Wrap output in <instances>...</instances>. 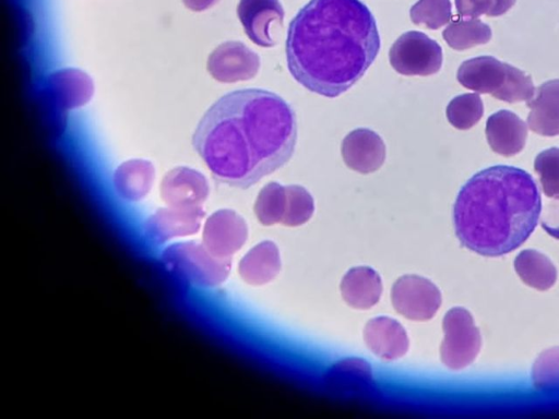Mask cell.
<instances>
[{
  "label": "cell",
  "mask_w": 559,
  "mask_h": 419,
  "mask_svg": "<svg viewBox=\"0 0 559 419\" xmlns=\"http://www.w3.org/2000/svg\"><path fill=\"white\" fill-rule=\"evenodd\" d=\"M297 135L295 110L284 98L245 88L205 111L191 143L217 182L248 189L288 163Z\"/></svg>",
  "instance_id": "1"
},
{
  "label": "cell",
  "mask_w": 559,
  "mask_h": 419,
  "mask_svg": "<svg viewBox=\"0 0 559 419\" xmlns=\"http://www.w3.org/2000/svg\"><path fill=\"white\" fill-rule=\"evenodd\" d=\"M380 45L376 20L360 0H310L289 23L287 67L308 91L334 98L362 77Z\"/></svg>",
  "instance_id": "2"
},
{
  "label": "cell",
  "mask_w": 559,
  "mask_h": 419,
  "mask_svg": "<svg viewBox=\"0 0 559 419\" xmlns=\"http://www.w3.org/2000/svg\"><path fill=\"white\" fill-rule=\"evenodd\" d=\"M542 200L525 170L496 165L476 172L461 188L453 206L457 239L484 256H501L521 247L535 230Z\"/></svg>",
  "instance_id": "3"
},
{
  "label": "cell",
  "mask_w": 559,
  "mask_h": 419,
  "mask_svg": "<svg viewBox=\"0 0 559 419\" xmlns=\"http://www.w3.org/2000/svg\"><path fill=\"white\" fill-rule=\"evenodd\" d=\"M465 88L510 104L530 100L535 94L533 81L520 69L503 63L491 56H480L464 61L456 73Z\"/></svg>",
  "instance_id": "4"
},
{
  "label": "cell",
  "mask_w": 559,
  "mask_h": 419,
  "mask_svg": "<svg viewBox=\"0 0 559 419\" xmlns=\"http://www.w3.org/2000/svg\"><path fill=\"white\" fill-rule=\"evenodd\" d=\"M443 340L440 357L444 366L461 370L469 366L481 347V336L469 311L455 307L450 309L442 321Z\"/></svg>",
  "instance_id": "5"
},
{
  "label": "cell",
  "mask_w": 559,
  "mask_h": 419,
  "mask_svg": "<svg viewBox=\"0 0 559 419\" xmlns=\"http://www.w3.org/2000/svg\"><path fill=\"white\" fill-rule=\"evenodd\" d=\"M164 256L177 273L199 285L217 286L230 271V259L215 256L204 244L195 242L170 246Z\"/></svg>",
  "instance_id": "6"
},
{
  "label": "cell",
  "mask_w": 559,
  "mask_h": 419,
  "mask_svg": "<svg viewBox=\"0 0 559 419\" xmlns=\"http://www.w3.org/2000/svg\"><path fill=\"white\" fill-rule=\"evenodd\" d=\"M391 67L402 75L428 76L442 65L440 45L418 31L402 34L389 51Z\"/></svg>",
  "instance_id": "7"
},
{
  "label": "cell",
  "mask_w": 559,
  "mask_h": 419,
  "mask_svg": "<svg viewBox=\"0 0 559 419\" xmlns=\"http://www.w3.org/2000/svg\"><path fill=\"white\" fill-rule=\"evenodd\" d=\"M392 306L396 312L412 321H427L439 310L442 297L439 288L419 275H403L391 290Z\"/></svg>",
  "instance_id": "8"
},
{
  "label": "cell",
  "mask_w": 559,
  "mask_h": 419,
  "mask_svg": "<svg viewBox=\"0 0 559 419\" xmlns=\"http://www.w3.org/2000/svg\"><path fill=\"white\" fill-rule=\"evenodd\" d=\"M206 69L221 83L248 81L259 72L260 57L241 41H225L210 53Z\"/></svg>",
  "instance_id": "9"
},
{
  "label": "cell",
  "mask_w": 559,
  "mask_h": 419,
  "mask_svg": "<svg viewBox=\"0 0 559 419\" xmlns=\"http://www.w3.org/2000/svg\"><path fill=\"white\" fill-rule=\"evenodd\" d=\"M237 14L248 38L258 46L277 44L284 21V9L278 0H240Z\"/></svg>",
  "instance_id": "10"
},
{
  "label": "cell",
  "mask_w": 559,
  "mask_h": 419,
  "mask_svg": "<svg viewBox=\"0 0 559 419\" xmlns=\"http://www.w3.org/2000/svg\"><path fill=\"white\" fill-rule=\"evenodd\" d=\"M247 237V223L233 210H218L204 224L203 244L218 258L230 259L245 244Z\"/></svg>",
  "instance_id": "11"
},
{
  "label": "cell",
  "mask_w": 559,
  "mask_h": 419,
  "mask_svg": "<svg viewBox=\"0 0 559 419\" xmlns=\"http://www.w3.org/2000/svg\"><path fill=\"white\" fill-rule=\"evenodd\" d=\"M341 153L348 168L367 175L383 165L386 149L378 133L367 128H358L343 139Z\"/></svg>",
  "instance_id": "12"
},
{
  "label": "cell",
  "mask_w": 559,
  "mask_h": 419,
  "mask_svg": "<svg viewBox=\"0 0 559 419\" xmlns=\"http://www.w3.org/2000/svg\"><path fill=\"white\" fill-rule=\"evenodd\" d=\"M209 193L206 178L198 170L185 166L169 170L160 182V196L168 206H201Z\"/></svg>",
  "instance_id": "13"
},
{
  "label": "cell",
  "mask_w": 559,
  "mask_h": 419,
  "mask_svg": "<svg viewBox=\"0 0 559 419\" xmlns=\"http://www.w3.org/2000/svg\"><path fill=\"white\" fill-rule=\"evenodd\" d=\"M204 215L202 206L158 208L147 219L146 229L151 238L163 242L197 232Z\"/></svg>",
  "instance_id": "14"
},
{
  "label": "cell",
  "mask_w": 559,
  "mask_h": 419,
  "mask_svg": "<svg viewBox=\"0 0 559 419\" xmlns=\"http://www.w3.org/2000/svg\"><path fill=\"white\" fill-rule=\"evenodd\" d=\"M364 340L376 356L384 360L403 357L409 347L405 328L396 320L388 316L369 320L364 328Z\"/></svg>",
  "instance_id": "15"
},
{
  "label": "cell",
  "mask_w": 559,
  "mask_h": 419,
  "mask_svg": "<svg viewBox=\"0 0 559 419\" xmlns=\"http://www.w3.org/2000/svg\"><path fill=\"white\" fill-rule=\"evenodd\" d=\"M47 86L61 109H74L87 104L94 94L92 77L75 68L60 69L48 76Z\"/></svg>",
  "instance_id": "16"
},
{
  "label": "cell",
  "mask_w": 559,
  "mask_h": 419,
  "mask_svg": "<svg viewBox=\"0 0 559 419\" xmlns=\"http://www.w3.org/2000/svg\"><path fill=\"white\" fill-rule=\"evenodd\" d=\"M486 136L495 153L510 157L524 148L527 127L514 112L499 110L487 119Z\"/></svg>",
  "instance_id": "17"
},
{
  "label": "cell",
  "mask_w": 559,
  "mask_h": 419,
  "mask_svg": "<svg viewBox=\"0 0 559 419\" xmlns=\"http://www.w3.org/2000/svg\"><path fill=\"white\" fill-rule=\"evenodd\" d=\"M526 106L531 109L527 124L533 132L544 136L559 134V80L539 85Z\"/></svg>",
  "instance_id": "18"
},
{
  "label": "cell",
  "mask_w": 559,
  "mask_h": 419,
  "mask_svg": "<svg viewBox=\"0 0 559 419\" xmlns=\"http://www.w3.org/2000/svg\"><path fill=\"white\" fill-rule=\"evenodd\" d=\"M382 280L380 275L369 266H356L343 276L340 290L343 300L352 308L370 309L381 298Z\"/></svg>",
  "instance_id": "19"
},
{
  "label": "cell",
  "mask_w": 559,
  "mask_h": 419,
  "mask_svg": "<svg viewBox=\"0 0 559 419\" xmlns=\"http://www.w3.org/2000/svg\"><path fill=\"white\" fill-rule=\"evenodd\" d=\"M282 267L277 246L270 240L251 248L240 260L239 275L250 285L260 286L273 280Z\"/></svg>",
  "instance_id": "20"
},
{
  "label": "cell",
  "mask_w": 559,
  "mask_h": 419,
  "mask_svg": "<svg viewBox=\"0 0 559 419\" xmlns=\"http://www.w3.org/2000/svg\"><path fill=\"white\" fill-rule=\"evenodd\" d=\"M155 179L154 165L146 159H129L114 172V185L118 194L127 201H140L152 189Z\"/></svg>",
  "instance_id": "21"
},
{
  "label": "cell",
  "mask_w": 559,
  "mask_h": 419,
  "mask_svg": "<svg viewBox=\"0 0 559 419\" xmlns=\"http://www.w3.org/2000/svg\"><path fill=\"white\" fill-rule=\"evenodd\" d=\"M514 270L521 280L536 290H547L557 280V268L544 253L526 249L514 259Z\"/></svg>",
  "instance_id": "22"
},
{
  "label": "cell",
  "mask_w": 559,
  "mask_h": 419,
  "mask_svg": "<svg viewBox=\"0 0 559 419\" xmlns=\"http://www.w3.org/2000/svg\"><path fill=\"white\" fill-rule=\"evenodd\" d=\"M442 36L451 48L465 50L488 43L491 29L478 19L457 16L443 29Z\"/></svg>",
  "instance_id": "23"
},
{
  "label": "cell",
  "mask_w": 559,
  "mask_h": 419,
  "mask_svg": "<svg viewBox=\"0 0 559 419\" xmlns=\"http://www.w3.org/2000/svg\"><path fill=\"white\" fill-rule=\"evenodd\" d=\"M286 208L285 187L269 182L259 192L253 210L258 220L264 226L281 223Z\"/></svg>",
  "instance_id": "24"
},
{
  "label": "cell",
  "mask_w": 559,
  "mask_h": 419,
  "mask_svg": "<svg viewBox=\"0 0 559 419\" xmlns=\"http://www.w3.org/2000/svg\"><path fill=\"white\" fill-rule=\"evenodd\" d=\"M447 118L459 130H468L483 117L484 106L477 93L455 96L447 106Z\"/></svg>",
  "instance_id": "25"
},
{
  "label": "cell",
  "mask_w": 559,
  "mask_h": 419,
  "mask_svg": "<svg viewBox=\"0 0 559 419\" xmlns=\"http://www.w3.org/2000/svg\"><path fill=\"white\" fill-rule=\"evenodd\" d=\"M285 191L286 208L281 224L296 227L307 223L314 212V202L310 192L297 184L286 185Z\"/></svg>",
  "instance_id": "26"
},
{
  "label": "cell",
  "mask_w": 559,
  "mask_h": 419,
  "mask_svg": "<svg viewBox=\"0 0 559 419\" xmlns=\"http://www.w3.org/2000/svg\"><path fill=\"white\" fill-rule=\"evenodd\" d=\"M532 382L543 392H559V346L540 352L532 367Z\"/></svg>",
  "instance_id": "27"
},
{
  "label": "cell",
  "mask_w": 559,
  "mask_h": 419,
  "mask_svg": "<svg viewBox=\"0 0 559 419\" xmlns=\"http://www.w3.org/2000/svg\"><path fill=\"white\" fill-rule=\"evenodd\" d=\"M414 24L429 29H438L452 19L450 0H418L409 10Z\"/></svg>",
  "instance_id": "28"
},
{
  "label": "cell",
  "mask_w": 559,
  "mask_h": 419,
  "mask_svg": "<svg viewBox=\"0 0 559 419\" xmlns=\"http://www.w3.org/2000/svg\"><path fill=\"white\" fill-rule=\"evenodd\" d=\"M543 192L548 197L559 196V147L539 153L534 161Z\"/></svg>",
  "instance_id": "29"
},
{
  "label": "cell",
  "mask_w": 559,
  "mask_h": 419,
  "mask_svg": "<svg viewBox=\"0 0 559 419\" xmlns=\"http://www.w3.org/2000/svg\"><path fill=\"white\" fill-rule=\"evenodd\" d=\"M516 0H455L457 13L462 17L476 19L483 14L500 16L509 11Z\"/></svg>",
  "instance_id": "30"
},
{
  "label": "cell",
  "mask_w": 559,
  "mask_h": 419,
  "mask_svg": "<svg viewBox=\"0 0 559 419\" xmlns=\"http://www.w3.org/2000/svg\"><path fill=\"white\" fill-rule=\"evenodd\" d=\"M539 218L543 229L559 240V196L544 204Z\"/></svg>",
  "instance_id": "31"
},
{
  "label": "cell",
  "mask_w": 559,
  "mask_h": 419,
  "mask_svg": "<svg viewBox=\"0 0 559 419\" xmlns=\"http://www.w3.org/2000/svg\"><path fill=\"white\" fill-rule=\"evenodd\" d=\"M219 0H182L183 4L191 11L201 12L210 9Z\"/></svg>",
  "instance_id": "32"
}]
</instances>
